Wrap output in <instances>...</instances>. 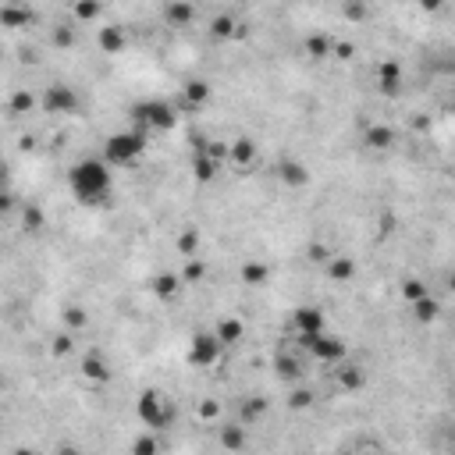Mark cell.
<instances>
[{"instance_id":"obj_1","label":"cell","mask_w":455,"mask_h":455,"mask_svg":"<svg viewBox=\"0 0 455 455\" xmlns=\"http://www.w3.org/2000/svg\"><path fill=\"white\" fill-rule=\"evenodd\" d=\"M111 181H114V178H111V164L100 160V157H86V160H79V164L68 171V185H72L75 199L86 203V206L103 203L107 192H111Z\"/></svg>"},{"instance_id":"obj_2","label":"cell","mask_w":455,"mask_h":455,"mask_svg":"<svg viewBox=\"0 0 455 455\" xmlns=\"http://www.w3.org/2000/svg\"><path fill=\"white\" fill-rule=\"evenodd\" d=\"M142 150H146V132H139V128H125V132H114V135L103 142V160H107V164H114V167H121V164L139 160V157H142Z\"/></svg>"},{"instance_id":"obj_3","label":"cell","mask_w":455,"mask_h":455,"mask_svg":"<svg viewBox=\"0 0 455 455\" xmlns=\"http://www.w3.org/2000/svg\"><path fill=\"white\" fill-rule=\"evenodd\" d=\"M132 121L139 132H167L174 128V111L164 100H142L132 107Z\"/></svg>"},{"instance_id":"obj_4","label":"cell","mask_w":455,"mask_h":455,"mask_svg":"<svg viewBox=\"0 0 455 455\" xmlns=\"http://www.w3.org/2000/svg\"><path fill=\"white\" fill-rule=\"evenodd\" d=\"M135 416L142 420V427L164 430V427L174 420V405H167L160 391H142V395L135 398Z\"/></svg>"},{"instance_id":"obj_5","label":"cell","mask_w":455,"mask_h":455,"mask_svg":"<svg viewBox=\"0 0 455 455\" xmlns=\"http://www.w3.org/2000/svg\"><path fill=\"white\" fill-rule=\"evenodd\" d=\"M299 349L310 352L317 363H342L345 352H349L345 342L335 338V335H327V331H320V335H299Z\"/></svg>"},{"instance_id":"obj_6","label":"cell","mask_w":455,"mask_h":455,"mask_svg":"<svg viewBox=\"0 0 455 455\" xmlns=\"http://www.w3.org/2000/svg\"><path fill=\"white\" fill-rule=\"evenodd\" d=\"M220 352H224V345H220V338L217 335H210V331H196L192 335V342H189V363L192 366H213L217 359H220Z\"/></svg>"},{"instance_id":"obj_7","label":"cell","mask_w":455,"mask_h":455,"mask_svg":"<svg viewBox=\"0 0 455 455\" xmlns=\"http://www.w3.org/2000/svg\"><path fill=\"white\" fill-rule=\"evenodd\" d=\"M75 107H79V93L72 86H64V82L47 86V93H43V111L47 114H72Z\"/></svg>"},{"instance_id":"obj_8","label":"cell","mask_w":455,"mask_h":455,"mask_svg":"<svg viewBox=\"0 0 455 455\" xmlns=\"http://www.w3.org/2000/svg\"><path fill=\"white\" fill-rule=\"evenodd\" d=\"M292 324H296L299 335H320V331H324V313H320L317 306H299V310L292 313Z\"/></svg>"},{"instance_id":"obj_9","label":"cell","mask_w":455,"mask_h":455,"mask_svg":"<svg viewBox=\"0 0 455 455\" xmlns=\"http://www.w3.org/2000/svg\"><path fill=\"white\" fill-rule=\"evenodd\" d=\"M377 86H381L384 96H398V89H402V68H398V61H384L377 68Z\"/></svg>"},{"instance_id":"obj_10","label":"cell","mask_w":455,"mask_h":455,"mask_svg":"<svg viewBox=\"0 0 455 455\" xmlns=\"http://www.w3.org/2000/svg\"><path fill=\"white\" fill-rule=\"evenodd\" d=\"M274 373H278L281 381H299V377H303V363H299L292 352L278 349V352H274Z\"/></svg>"},{"instance_id":"obj_11","label":"cell","mask_w":455,"mask_h":455,"mask_svg":"<svg viewBox=\"0 0 455 455\" xmlns=\"http://www.w3.org/2000/svg\"><path fill=\"white\" fill-rule=\"evenodd\" d=\"M363 142H366L370 150H391V146H395V128H391V125H370V128L363 132Z\"/></svg>"},{"instance_id":"obj_12","label":"cell","mask_w":455,"mask_h":455,"mask_svg":"<svg viewBox=\"0 0 455 455\" xmlns=\"http://www.w3.org/2000/svg\"><path fill=\"white\" fill-rule=\"evenodd\" d=\"M278 178H281L285 185H292V189H303V185L310 181V171H306L299 160H281V164H278Z\"/></svg>"},{"instance_id":"obj_13","label":"cell","mask_w":455,"mask_h":455,"mask_svg":"<svg viewBox=\"0 0 455 455\" xmlns=\"http://www.w3.org/2000/svg\"><path fill=\"white\" fill-rule=\"evenodd\" d=\"M338 384L345 388V391H359L363 384H366V370L363 366H356V363H338Z\"/></svg>"},{"instance_id":"obj_14","label":"cell","mask_w":455,"mask_h":455,"mask_svg":"<svg viewBox=\"0 0 455 455\" xmlns=\"http://www.w3.org/2000/svg\"><path fill=\"white\" fill-rule=\"evenodd\" d=\"M228 160H232V164H239V167H249L253 160H257V142L253 139H235L232 146H228Z\"/></svg>"},{"instance_id":"obj_15","label":"cell","mask_w":455,"mask_h":455,"mask_svg":"<svg viewBox=\"0 0 455 455\" xmlns=\"http://www.w3.org/2000/svg\"><path fill=\"white\" fill-rule=\"evenodd\" d=\"M29 22H33L29 8H18V4H4V8H0V26H4V29H22Z\"/></svg>"},{"instance_id":"obj_16","label":"cell","mask_w":455,"mask_h":455,"mask_svg":"<svg viewBox=\"0 0 455 455\" xmlns=\"http://www.w3.org/2000/svg\"><path fill=\"white\" fill-rule=\"evenodd\" d=\"M213 335L220 338V345H235V342H242L246 327H242V320H239V317H224V320L217 324V331H213Z\"/></svg>"},{"instance_id":"obj_17","label":"cell","mask_w":455,"mask_h":455,"mask_svg":"<svg viewBox=\"0 0 455 455\" xmlns=\"http://www.w3.org/2000/svg\"><path fill=\"white\" fill-rule=\"evenodd\" d=\"M246 444V427L242 423H232V427H220V448L232 455V451H242Z\"/></svg>"},{"instance_id":"obj_18","label":"cell","mask_w":455,"mask_h":455,"mask_svg":"<svg viewBox=\"0 0 455 455\" xmlns=\"http://www.w3.org/2000/svg\"><path fill=\"white\" fill-rule=\"evenodd\" d=\"M217 167H220V160L210 157V153H196V160H192V171H196L199 181H213L217 178Z\"/></svg>"},{"instance_id":"obj_19","label":"cell","mask_w":455,"mask_h":455,"mask_svg":"<svg viewBox=\"0 0 455 455\" xmlns=\"http://www.w3.org/2000/svg\"><path fill=\"white\" fill-rule=\"evenodd\" d=\"M327 274H331L335 281H352V278H356V260H352V257H335V260L327 264Z\"/></svg>"},{"instance_id":"obj_20","label":"cell","mask_w":455,"mask_h":455,"mask_svg":"<svg viewBox=\"0 0 455 455\" xmlns=\"http://www.w3.org/2000/svg\"><path fill=\"white\" fill-rule=\"evenodd\" d=\"M437 313H441V306H437V299H434V296H427V299L412 303V317H416L420 324H434V320H437Z\"/></svg>"},{"instance_id":"obj_21","label":"cell","mask_w":455,"mask_h":455,"mask_svg":"<svg viewBox=\"0 0 455 455\" xmlns=\"http://www.w3.org/2000/svg\"><path fill=\"white\" fill-rule=\"evenodd\" d=\"M164 18H167L171 26H189V22L196 18V8H192V4H167V8H164Z\"/></svg>"},{"instance_id":"obj_22","label":"cell","mask_w":455,"mask_h":455,"mask_svg":"<svg viewBox=\"0 0 455 455\" xmlns=\"http://www.w3.org/2000/svg\"><path fill=\"white\" fill-rule=\"evenodd\" d=\"M267 264H257V260H249V264H242V285H249V288H257V285H264L267 281Z\"/></svg>"},{"instance_id":"obj_23","label":"cell","mask_w":455,"mask_h":455,"mask_svg":"<svg viewBox=\"0 0 455 455\" xmlns=\"http://www.w3.org/2000/svg\"><path fill=\"white\" fill-rule=\"evenodd\" d=\"M82 373H86L89 381H96V384H103V381L111 377V370H107V363H103L100 356H86V359H82Z\"/></svg>"},{"instance_id":"obj_24","label":"cell","mask_w":455,"mask_h":455,"mask_svg":"<svg viewBox=\"0 0 455 455\" xmlns=\"http://www.w3.org/2000/svg\"><path fill=\"white\" fill-rule=\"evenodd\" d=\"M100 50H103V54L125 50V33H121V29H100Z\"/></svg>"},{"instance_id":"obj_25","label":"cell","mask_w":455,"mask_h":455,"mask_svg":"<svg viewBox=\"0 0 455 455\" xmlns=\"http://www.w3.org/2000/svg\"><path fill=\"white\" fill-rule=\"evenodd\" d=\"M196 249H199V232L196 228H185V232L178 235V253L185 260H196Z\"/></svg>"},{"instance_id":"obj_26","label":"cell","mask_w":455,"mask_h":455,"mask_svg":"<svg viewBox=\"0 0 455 455\" xmlns=\"http://www.w3.org/2000/svg\"><path fill=\"white\" fill-rule=\"evenodd\" d=\"M178 285H181V278H174V274H157V278H153V292H157L160 299L178 296Z\"/></svg>"},{"instance_id":"obj_27","label":"cell","mask_w":455,"mask_h":455,"mask_svg":"<svg viewBox=\"0 0 455 455\" xmlns=\"http://www.w3.org/2000/svg\"><path fill=\"white\" fill-rule=\"evenodd\" d=\"M185 100H189V103H206V100H210V86H206L203 79L185 82Z\"/></svg>"},{"instance_id":"obj_28","label":"cell","mask_w":455,"mask_h":455,"mask_svg":"<svg viewBox=\"0 0 455 455\" xmlns=\"http://www.w3.org/2000/svg\"><path fill=\"white\" fill-rule=\"evenodd\" d=\"M210 33H213L217 40H228V36L235 33V18H232V15H217L213 26H210Z\"/></svg>"},{"instance_id":"obj_29","label":"cell","mask_w":455,"mask_h":455,"mask_svg":"<svg viewBox=\"0 0 455 455\" xmlns=\"http://www.w3.org/2000/svg\"><path fill=\"white\" fill-rule=\"evenodd\" d=\"M33 107H36V100H33L29 89H18V93L11 96V114H29Z\"/></svg>"},{"instance_id":"obj_30","label":"cell","mask_w":455,"mask_h":455,"mask_svg":"<svg viewBox=\"0 0 455 455\" xmlns=\"http://www.w3.org/2000/svg\"><path fill=\"white\" fill-rule=\"evenodd\" d=\"M402 296H405L409 303H420V299H427L430 292H427V285H423L420 278H409V281L402 285Z\"/></svg>"},{"instance_id":"obj_31","label":"cell","mask_w":455,"mask_h":455,"mask_svg":"<svg viewBox=\"0 0 455 455\" xmlns=\"http://www.w3.org/2000/svg\"><path fill=\"white\" fill-rule=\"evenodd\" d=\"M306 50H310V57H327L331 54V43L324 36H310L306 40Z\"/></svg>"},{"instance_id":"obj_32","label":"cell","mask_w":455,"mask_h":455,"mask_svg":"<svg viewBox=\"0 0 455 455\" xmlns=\"http://www.w3.org/2000/svg\"><path fill=\"white\" fill-rule=\"evenodd\" d=\"M306 257H310V260H313V264H324V267H327V264H331V260H335V253H331V249H327V246H320V242H313V246H310V249H306Z\"/></svg>"},{"instance_id":"obj_33","label":"cell","mask_w":455,"mask_h":455,"mask_svg":"<svg viewBox=\"0 0 455 455\" xmlns=\"http://www.w3.org/2000/svg\"><path fill=\"white\" fill-rule=\"evenodd\" d=\"M267 412V402L264 398H249L246 405H242V420L249 423V420H257V416H264Z\"/></svg>"},{"instance_id":"obj_34","label":"cell","mask_w":455,"mask_h":455,"mask_svg":"<svg viewBox=\"0 0 455 455\" xmlns=\"http://www.w3.org/2000/svg\"><path fill=\"white\" fill-rule=\"evenodd\" d=\"M132 455H157V437H150V434L135 437V444H132Z\"/></svg>"},{"instance_id":"obj_35","label":"cell","mask_w":455,"mask_h":455,"mask_svg":"<svg viewBox=\"0 0 455 455\" xmlns=\"http://www.w3.org/2000/svg\"><path fill=\"white\" fill-rule=\"evenodd\" d=\"M100 15H103L100 4H75V18H82V22H93V18H100Z\"/></svg>"},{"instance_id":"obj_36","label":"cell","mask_w":455,"mask_h":455,"mask_svg":"<svg viewBox=\"0 0 455 455\" xmlns=\"http://www.w3.org/2000/svg\"><path fill=\"white\" fill-rule=\"evenodd\" d=\"M64 324H68L72 331H79V327H86V313H82L79 306H68V310H64Z\"/></svg>"},{"instance_id":"obj_37","label":"cell","mask_w":455,"mask_h":455,"mask_svg":"<svg viewBox=\"0 0 455 455\" xmlns=\"http://www.w3.org/2000/svg\"><path fill=\"white\" fill-rule=\"evenodd\" d=\"M203 274H206L203 260H189V264H185V274H181V281H199Z\"/></svg>"},{"instance_id":"obj_38","label":"cell","mask_w":455,"mask_h":455,"mask_svg":"<svg viewBox=\"0 0 455 455\" xmlns=\"http://www.w3.org/2000/svg\"><path fill=\"white\" fill-rule=\"evenodd\" d=\"M292 409H306V405H313V395L306 391V388H299V391H292Z\"/></svg>"},{"instance_id":"obj_39","label":"cell","mask_w":455,"mask_h":455,"mask_svg":"<svg viewBox=\"0 0 455 455\" xmlns=\"http://www.w3.org/2000/svg\"><path fill=\"white\" fill-rule=\"evenodd\" d=\"M26 228H29V232H40V228H43V213H40L36 206L26 210Z\"/></svg>"},{"instance_id":"obj_40","label":"cell","mask_w":455,"mask_h":455,"mask_svg":"<svg viewBox=\"0 0 455 455\" xmlns=\"http://www.w3.org/2000/svg\"><path fill=\"white\" fill-rule=\"evenodd\" d=\"M366 15H370V11H366L363 4H349V8H345V18H352V22H359V18H366Z\"/></svg>"},{"instance_id":"obj_41","label":"cell","mask_w":455,"mask_h":455,"mask_svg":"<svg viewBox=\"0 0 455 455\" xmlns=\"http://www.w3.org/2000/svg\"><path fill=\"white\" fill-rule=\"evenodd\" d=\"M68 349H72V335H57V338H54V352H57V356H64Z\"/></svg>"},{"instance_id":"obj_42","label":"cell","mask_w":455,"mask_h":455,"mask_svg":"<svg viewBox=\"0 0 455 455\" xmlns=\"http://www.w3.org/2000/svg\"><path fill=\"white\" fill-rule=\"evenodd\" d=\"M72 40H75L72 29H57V33H54V43H57V47H72Z\"/></svg>"},{"instance_id":"obj_43","label":"cell","mask_w":455,"mask_h":455,"mask_svg":"<svg viewBox=\"0 0 455 455\" xmlns=\"http://www.w3.org/2000/svg\"><path fill=\"white\" fill-rule=\"evenodd\" d=\"M199 416H203V420H213V416H217V402H203V405H199Z\"/></svg>"},{"instance_id":"obj_44","label":"cell","mask_w":455,"mask_h":455,"mask_svg":"<svg viewBox=\"0 0 455 455\" xmlns=\"http://www.w3.org/2000/svg\"><path fill=\"white\" fill-rule=\"evenodd\" d=\"M352 50H356L352 43H338V47H335V54H338V57H352Z\"/></svg>"},{"instance_id":"obj_45","label":"cell","mask_w":455,"mask_h":455,"mask_svg":"<svg viewBox=\"0 0 455 455\" xmlns=\"http://www.w3.org/2000/svg\"><path fill=\"white\" fill-rule=\"evenodd\" d=\"M448 288H451V292H455V274H451V278H448Z\"/></svg>"},{"instance_id":"obj_46","label":"cell","mask_w":455,"mask_h":455,"mask_svg":"<svg viewBox=\"0 0 455 455\" xmlns=\"http://www.w3.org/2000/svg\"><path fill=\"white\" fill-rule=\"evenodd\" d=\"M18 455H33V451H26V448H22V451H18Z\"/></svg>"},{"instance_id":"obj_47","label":"cell","mask_w":455,"mask_h":455,"mask_svg":"<svg viewBox=\"0 0 455 455\" xmlns=\"http://www.w3.org/2000/svg\"><path fill=\"white\" fill-rule=\"evenodd\" d=\"M451 114H455V103H451Z\"/></svg>"},{"instance_id":"obj_48","label":"cell","mask_w":455,"mask_h":455,"mask_svg":"<svg viewBox=\"0 0 455 455\" xmlns=\"http://www.w3.org/2000/svg\"><path fill=\"white\" fill-rule=\"evenodd\" d=\"M451 455H455V448H451Z\"/></svg>"}]
</instances>
